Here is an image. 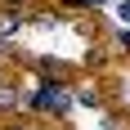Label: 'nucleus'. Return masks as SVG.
I'll return each instance as SVG.
<instances>
[{"label": "nucleus", "mask_w": 130, "mask_h": 130, "mask_svg": "<svg viewBox=\"0 0 130 130\" xmlns=\"http://www.w3.org/2000/svg\"><path fill=\"white\" fill-rule=\"evenodd\" d=\"M9 130H27V126H9Z\"/></svg>", "instance_id": "obj_3"}, {"label": "nucleus", "mask_w": 130, "mask_h": 130, "mask_svg": "<svg viewBox=\"0 0 130 130\" xmlns=\"http://www.w3.org/2000/svg\"><path fill=\"white\" fill-rule=\"evenodd\" d=\"M72 99H76V94L67 90L63 81H45V85H40V94L36 99H31V108H40V112H50V117H67V112H72Z\"/></svg>", "instance_id": "obj_1"}, {"label": "nucleus", "mask_w": 130, "mask_h": 130, "mask_svg": "<svg viewBox=\"0 0 130 130\" xmlns=\"http://www.w3.org/2000/svg\"><path fill=\"white\" fill-rule=\"evenodd\" d=\"M121 18H126V23H130V0H121Z\"/></svg>", "instance_id": "obj_2"}]
</instances>
